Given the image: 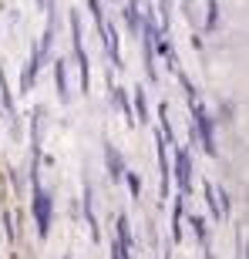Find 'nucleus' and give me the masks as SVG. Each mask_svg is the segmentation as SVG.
<instances>
[{
	"label": "nucleus",
	"mask_w": 249,
	"mask_h": 259,
	"mask_svg": "<svg viewBox=\"0 0 249 259\" xmlns=\"http://www.w3.org/2000/svg\"><path fill=\"white\" fill-rule=\"evenodd\" d=\"M189 152L179 155V179H182V189H189V179H192V168H189Z\"/></svg>",
	"instance_id": "nucleus-1"
},
{
	"label": "nucleus",
	"mask_w": 249,
	"mask_h": 259,
	"mask_svg": "<svg viewBox=\"0 0 249 259\" xmlns=\"http://www.w3.org/2000/svg\"><path fill=\"white\" fill-rule=\"evenodd\" d=\"M37 219H40V232H48V199L37 195Z\"/></svg>",
	"instance_id": "nucleus-2"
}]
</instances>
